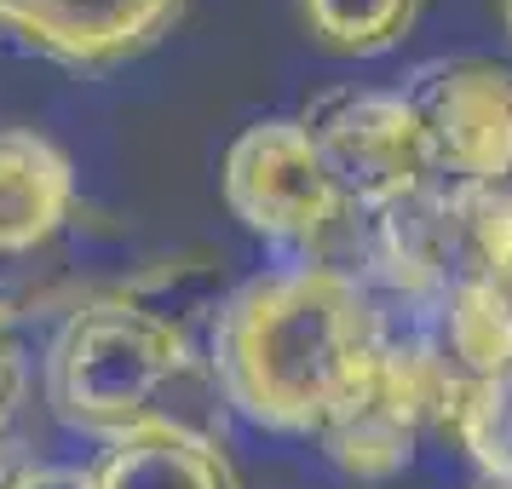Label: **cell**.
I'll use <instances>...</instances> for the list:
<instances>
[{
  "label": "cell",
  "instance_id": "cell-1",
  "mask_svg": "<svg viewBox=\"0 0 512 489\" xmlns=\"http://www.w3.org/2000/svg\"><path fill=\"white\" fill-rule=\"evenodd\" d=\"M386 323L369 288L300 259L242 282L213 323V374L242 415L271 432L323 438L380 369Z\"/></svg>",
  "mask_w": 512,
  "mask_h": 489
},
{
  "label": "cell",
  "instance_id": "cell-2",
  "mask_svg": "<svg viewBox=\"0 0 512 489\" xmlns=\"http://www.w3.org/2000/svg\"><path fill=\"white\" fill-rule=\"evenodd\" d=\"M196 374L185 328L110 294L75 305L47 351V403L70 432L127 438L150 420H179L173 397Z\"/></svg>",
  "mask_w": 512,
  "mask_h": 489
},
{
  "label": "cell",
  "instance_id": "cell-3",
  "mask_svg": "<svg viewBox=\"0 0 512 489\" xmlns=\"http://www.w3.org/2000/svg\"><path fill=\"white\" fill-rule=\"evenodd\" d=\"M461 386L466 374L455 369L443 340H420V334H392L386 328L380 369H374L369 392L323 432V455L346 478H363V484L397 478L415 461V443L426 426L449 432Z\"/></svg>",
  "mask_w": 512,
  "mask_h": 489
},
{
  "label": "cell",
  "instance_id": "cell-4",
  "mask_svg": "<svg viewBox=\"0 0 512 489\" xmlns=\"http://www.w3.org/2000/svg\"><path fill=\"white\" fill-rule=\"evenodd\" d=\"M426 167L438 190H512V70L489 58H443L409 75Z\"/></svg>",
  "mask_w": 512,
  "mask_h": 489
},
{
  "label": "cell",
  "instance_id": "cell-5",
  "mask_svg": "<svg viewBox=\"0 0 512 489\" xmlns=\"http://www.w3.org/2000/svg\"><path fill=\"white\" fill-rule=\"evenodd\" d=\"M225 202L254 236L282 248H323L340 231V219H351L300 116L254 121L225 150Z\"/></svg>",
  "mask_w": 512,
  "mask_h": 489
},
{
  "label": "cell",
  "instance_id": "cell-6",
  "mask_svg": "<svg viewBox=\"0 0 512 489\" xmlns=\"http://www.w3.org/2000/svg\"><path fill=\"white\" fill-rule=\"evenodd\" d=\"M300 121L323 150L351 219L386 213L432 185L426 139L403 93H328Z\"/></svg>",
  "mask_w": 512,
  "mask_h": 489
},
{
  "label": "cell",
  "instance_id": "cell-7",
  "mask_svg": "<svg viewBox=\"0 0 512 489\" xmlns=\"http://www.w3.org/2000/svg\"><path fill=\"white\" fill-rule=\"evenodd\" d=\"M190 0H0V35L75 75H110L162 47Z\"/></svg>",
  "mask_w": 512,
  "mask_h": 489
},
{
  "label": "cell",
  "instance_id": "cell-8",
  "mask_svg": "<svg viewBox=\"0 0 512 489\" xmlns=\"http://www.w3.org/2000/svg\"><path fill=\"white\" fill-rule=\"evenodd\" d=\"M75 167L35 127H0V254H35L70 225Z\"/></svg>",
  "mask_w": 512,
  "mask_h": 489
},
{
  "label": "cell",
  "instance_id": "cell-9",
  "mask_svg": "<svg viewBox=\"0 0 512 489\" xmlns=\"http://www.w3.org/2000/svg\"><path fill=\"white\" fill-rule=\"evenodd\" d=\"M93 489H242V478L219 438L190 420H150L98 455Z\"/></svg>",
  "mask_w": 512,
  "mask_h": 489
},
{
  "label": "cell",
  "instance_id": "cell-10",
  "mask_svg": "<svg viewBox=\"0 0 512 489\" xmlns=\"http://www.w3.org/2000/svg\"><path fill=\"white\" fill-rule=\"evenodd\" d=\"M305 35L334 58H380L409 41L426 0H294Z\"/></svg>",
  "mask_w": 512,
  "mask_h": 489
},
{
  "label": "cell",
  "instance_id": "cell-11",
  "mask_svg": "<svg viewBox=\"0 0 512 489\" xmlns=\"http://www.w3.org/2000/svg\"><path fill=\"white\" fill-rule=\"evenodd\" d=\"M449 432L478 461L484 484H512V369L466 380Z\"/></svg>",
  "mask_w": 512,
  "mask_h": 489
},
{
  "label": "cell",
  "instance_id": "cell-12",
  "mask_svg": "<svg viewBox=\"0 0 512 489\" xmlns=\"http://www.w3.org/2000/svg\"><path fill=\"white\" fill-rule=\"evenodd\" d=\"M24 403V351H18V328H12V311L0 305V432L12 426Z\"/></svg>",
  "mask_w": 512,
  "mask_h": 489
},
{
  "label": "cell",
  "instance_id": "cell-13",
  "mask_svg": "<svg viewBox=\"0 0 512 489\" xmlns=\"http://www.w3.org/2000/svg\"><path fill=\"white\" fill-rule=\"evenodd\" d=\"M12 489H93V472H75V466H24Z\"/></svg>",
  "mask_w": 512,
  "mask_h": 489
},
{
  "label": "cell",
  "instance_id": "cell-14",
  "mask_svg": "<svg viewBox=\"0 0 512 489\" xmlns=\"http://www.w3.org/2000/svg\"><path fill=\"white\" fill-rule=\"evenodd\" d=\"M24 466H18V455H12V438L0 432V489H12V478H18Z\"/></svg>",
  "mask_w": 512,
  "mask_h": 489
},
{
  "label": "cell",
  "instance_id": "cell-15",
  "mask_svg": "<svg viewBox=\"0 0 512 489\" xmlns=\"http://www.w3.org/2000/svg\"><path fill=\"white\" fill-rule=\"evenodd\" d=\"M501 18H507V35H512V0H501Z\"/></svg>",
  "mask_w": 512,
  "mask_h": 489
},
{
  "label": "cell",
  "instance_id": "cell-16",
  "mask_svg": "<svg viewBox=\"0 0 512 489\" xmlns=\"http://www.w3.org/2000/svg\"><path fill=\"white\" fill-rule=\"evenodd\" d=\"M484 489H512V484H484Z\"/></svg>",
  "mask_w": 512,
  "mask_h": 489
}]
</instances>
